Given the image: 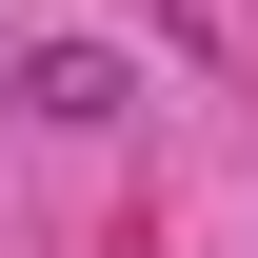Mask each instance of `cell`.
I'll return each mask as SVG.
<instances>
[{
    "label": "cell",
    "instance_id": "obj_1",
    "mask_svg": "<svg viewBox=\"0 0 258 258\" xmlns=\"http://www.w3.org/2000/svg\"><path fill=\"white\" fill-rule=\"evenodd\" d=\"M20 99H40V119H119V99H139V80H119V60H99V40H60V60H40Z\"/></svg>",
    "mask_w": 258,
    "mask_h": 258
}]
</instances>
